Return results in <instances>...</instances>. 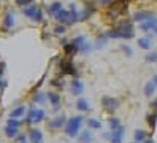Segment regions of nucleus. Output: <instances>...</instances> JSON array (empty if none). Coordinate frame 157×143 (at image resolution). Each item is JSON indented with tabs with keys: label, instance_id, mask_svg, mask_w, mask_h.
I'll return each instance as SVG.
<instances>
[{
	"label": "nucleus",
	"instance_id": "nucleus-1",
	"mask_svg": "<svg viewBox=\"0 0 157 143\" xmlns=\"http://www.w3.org/2000/svg\"><path fill=\"white\" fill-rule=\"evenodd\" d=\"M82 124V116H73L71 119H68L67 126H65V132L68 137H76L78 132H79V127Z\"/></svg>",
	"mask_w": 157,
	"mask_h": 143
},
{
	"label": "nucleus",
	"instance_id": "nucleus-2",
	"mask_svg": "<svg viewBox=\"0 0 157 143\" xmlns=\"http://www.w3.org/2000/svg\"><path fill=\"white\" fill-rule=\"evenodd\" d=\"M44 119V111L43 110H35L30 108L29 114H27V122H40Z\"/></svg>",
	"mask_w": 157,
	"mask_h": 143
},
{
	"label": "nucleus",
	"instance_id": "nucleus-3",
	"mask_svg": "<svg viewBox=\"0 0 157 143\" xmlns=\"http://www.w3.org/2000/svg\"><path fill=\"white\" fill-rule=\"evenodd\" d=\"M22 13H24L25 16L35 19V21H43V13L40 11L38 8H35V6H27V8H24Z\"/></svg>",
	"mask_w": 157,
	"mask_h": 143
},
{
	"label": "nucleus",
	"instance_id": "nucleus-4",
	"mask_svg": "<svg viewBox=\"0 0 157 143\" xmlns=\"http://www.w3.org/2000/svg\"><path fill=\"white\" fill-rule=\"evenodd\" d=\"M140 29L141 30H144V32H154V34H157V19L155 18H151V19H147V21H144V22H140Z\"/></svg>",
	"mask_w": 157,
	"mask_h": 143
},
{
	"label": "nucleus",
	"instance_id": "nucleus-5",
	"mask_svg": "<svg viewBox=\"0 0 157 143\" xmlns=\"http://www.w3.org/2000/svg\"><path fill=\"white\" fill-rule=\"evenodd\" d=\"M101 103H103V108L106 111H109V113H113L119 107V102L116 99H113V97H103L101 99Z\"/></svg>",
	"mask_w": 157,
	"mask_h": 143
},
{
	"label": "nucleus",
	"instance_id": "nucleus-6",
	"mask_svg": "<svg viewBox=\"0 0 157 143\" xmlns=\"http://www.w3.org/2000/svg\"><path fill=\"white\" fill-rule=\"evenodd\" d=\"M54 19L56 21H59V22H62V24H70V22H73V14H71V11H67V10H62V11H59L56 16H54Z\"/></svg>",
	"mask_w": 157,
	"mask_h": 143
},
{
	"label": "nucleus",
	"instance_id": "nucleus-7",
	"mask_svg": "<svg viewBox=\"0 0 157 143\" xmlns=\"http://www.w3.org/2000/svg\"><path fill=\"white\" fill-rule=\"evenodd\" d=\"M105 35H106L108 38H125V40H128V38L133 37V34H124V32L119 30V29H114V30H108Z\"/></svg>",
	"mask_w": 157,
	"mask_h": 143
},
{
	"label": "nucleus",
	"instance_id": "nucleus-8",
	"mask_svg": "<svg viewBox=\"0 0 157 143\" xmlns=\"http://www.w3.org/2000/svg\"><path fill=\"white\" fill-rule=\"evenodd\" d=\"M82 91H84V86H82V83L79 80L71 81V94L73 95H79V94H82Z\"/></svg>",
	"mask_w": 157,
	"mask_h": 143
},
{
	"label": "nucleus",
	"instance_id": "nucleus-9",
	"mask_svg": "<svg viewBox=\"0 0 157 143\" xmlns=\"http://www.w3.org/2000/svg\"><path fill=\"white\" fill-rule=\"evenodd\" d=\"M151 18H152V13H149V11H136L133 14V19L135 21H140V22H144V21H147V19H151Z\"/></svg>",
	"mask_w": 157,
	"mask_h": 143
},
{
	"label": "nucleus",
	"instance_id": "nucleus-10",
	"mask_svg": "<svg viewBox=\"0 0 157 143\" xmlns=\"http://www.w3.org/2000/svg\"><path fill=\"white\" fill-rule=\"evenodd\" d=\"M117 29H119L121 32H124V34H133V27H132V22H130V21H122V22H119Z\"/></svg>",
	"mask_w": 157,
	"mask_h": 143
},
{
	"label": "nucleus",
	"instance_id": "nucleus-11",
	"mask_svg": "<svg viewBox=\"0 0 157 143\" xmlns=\"http://www.w3.org/2000/svg\"><path fill=\"white\" fill-rule=\"evenodd\" d=\"M122 137H124V129H122V127H119V129L113 130V133H111V140H113V143H121Z\"/></svg>",
	"mask_w": 157,
	"mask_h": 143
},
{
	"label": "nucleus",
	"instance_id": "nucleus-12",
	"mask_svg": "<svg viewBox=\"0 0 157 143\" xmlns=\"http://www.w3.org/2000/svg\"><path fill=\"white\" fill-rule=\"evenodd\" d=\"M29 138L32 140V143H40V141L43 140V135H41V132H40V130L33 129V130L29 132Z\"/></svg>",
	"mask_w": 157,
	"mask_h": 143
},
{
	"label": "nucleus",
	"instance_id": "nucleus-13",
	"mask_svg": "<svg viewBox=\"0 0 157 143\" xmlns=\"http://www.w3.org/2000/svg\"><path fill=\"white\" fill-rule=\"evenodd\" d=\"M60 67H62L63 73H68V75H76V70H75V67H73V64H71V62H62V64H60Z\"/></svg>",
	"mask_w": 157,
	"mask_h": 143
},
{
	"label": "nucleus",
	"instance_id": "nucleus-14",
	"mask_svg": "<svg viewBox=\"0 0 157 143\" xmlns=\"http://www.w3.org/2000/svg\"><path fill=\"white\" fill-rule=\"evenodd\" d=\"M78 140H79V143H89V141L92 140V132H90V130H82V132L79 133Z\"/></svg>",
	"mask_w": 157,
	"mask_h": 143
},
{
	"label": "nucleus",
	"instance_id": "nucleus-15",
	"mask_svg": "<svg viewBox=\"0 0 157 143\" xmlns=\"http://www.w3.org/2000/svg\"><path fill=\"white\" fill-rule=\"evenodd\" d=\"M13 24H14L13 13H11V11H8V13L3 16V26H5L6 29H10V27H13Z\"/></svg>",
	"mask_w": 157,
	"mask_h": 143
},
{
	"label": "nucleus",
	"instance_id": "nucleus-16",
	"mask_svg": "<svg viewBox=\"0 0 157 143\" xmlns=\"http://www.w3.org/2000/svg\"><path fill=\"white\" fill-rule=\"evenodd\" d=\"M63 122H65V118H63V116H57V118H54V119L49 122V127L59 129L60 126H63Z\"/></svg>",
	"mask_w": 157,
	"mask_h": 143
},
{
	"label": "nucleus",
	"instance_id": "nucleus-17",
	"mask_svg": "<svg viewBox=\"0 0 157 143\" xmlns=\"http://www.w3.org/2000/svg\"><path fill=\"white\" fill-rule=\"evenodd\" d=\"M48 99H49L51 103L54 105V110H59V100H60V99H59V94H56V92H54V94L49 92V94H48Z\"/></svg>",
	"mask_w": 157,
	"mask_h": 143
},
{
	"label": "nucleus",
	"instance_id": "nucleus-18",
	"mask_svg": "<svg viewBox=\"0 0 157 143\" xmlns=\"http://www.w3.org/2000/svg\"><path fill=\"white\" fill-rule=\"evenodd\" d=\"M155 88H157L155 83L154 81H149V83L146 84V88H144V94L147 95V97H151V95L154 94V91H155Z\"/></svg>",
	"mask_w": 157,
	"mask_h": 143
},
{
	"label": "nucleus",
	"instance_id": "nucleus-19",
	"mask_svg": "<svg viewBox=\"0 0 157 143\" xmlns=\"http://www.w3.org/2000/svg\"><path fill=\"white\" fill-rule=\"evenodd\" d=\"M59 11H62V3H60V2H54V3L49 6V13L56 16Z\"/></svg>",
	"mask_w": 157,
	"mask_h": 143
},
{
	"label": "nucleus",
	"instance_id": "nucleus-20",
	"mask_svg": "<svg viewBox=\"0 0 157 143\" xmlns=\"http://www.w3.org/2000/svg\"><path fill=\"white\" fill-rule=\"evenodd\" d=\"M76 108H78L79 111H87V110H89V103H87V100L79 99V100L76 102Z\"/></svg>",
	"mask_w": 157,
	"mask_h": 143
},
{
	"label": "nucleus",
	"instance_id": "nucleus-21",
	"mask_svg": "<svg viewBox=\"0 0 157 143\" xmlns=\"http://www.w3.org/2000/svg\"><path fill=\"white\" fill-rule=\"evenodd\" d=\"M24 111H25V108L24 107H17V108H14L11 113H10V118H19V116H22V114H24Z\"/></svg>",
	"mask_w": 157,
	"mask_h": 143
},
{
	"label": "nucleus",
	"instance_id": "nucleus-22",
	"mask_svg": "<svg viewBox=\"0 0 157 143\" xmlns=\"http://www.w3.org/2000/svg\"><path fill=\"white\" fill-rule=\"evenodd\" d=\"M76 51H78V48H76L75 45H73L71 42L65 45V53H67V56H71V54H75Z\"/></svg>",
	"mask_w": 157,
	"mask_h": 143
},
{
	"label": "nucleus",
	"instance_id": "nucleus-23",
	"mask_svg": "<svg viewBox=\"0 0 157 143\" xmlns=\"http://www.w3.org/2000/svg\"><path fill=\"white\" fill-rule=\"evenodd\" d=\"M138 45H140V48H143V50H149L151 48L149 38H140V40H138Z\"/></svg>",
	"mask_w": 157,
	"mask_h": 143
},
{
	"label": "nucleus",
	"instance_id": "nucleus-24",
	"mask_svg": "<svg viewBox=\"0 0 157 143\" xmlns=\"http://www.w3.org/2000/svg\"><path fill=\"white\" fill-rule=\"evenodd\" d=\"M5 133H6V137H10V138H14L17 135V127H8L5 129Z\"/></svg>",
	"mask_w": 157,
	"mask_h": 143
},
{
	"label": "nucleus",
	"instance_id": "nucleus-25",
	"mask_svg": "<svg viewBox=\"0 0 157 143\" xmlns=\"http://www.w3.org/2000/svg\"><path fill=\"white\" fill-rule=\"evenodd\" d=\"M109 127H111L113 130H116V129H119L121 127V121H119L117 118H109Z\"/></svg>",
	"mask_w": 157,
	"mask_h": 143
},
{
	"label": "nucleus",
	"instance_id": "nucleus-26",
	"mask_svg": "<svg viewBox=\"0 0 157 143\" xmlns=\"http://www.w3.org/2000/svg\"><path fill=\"white\" fill-rule=\"evenodd\" d=\"M71 43L75 45V46L78 48V50H79V48H81L82 45H84V37H76V38H73Z\"/></svg>",
	"mask_w": 157,
	"mask_h": 143
},
{
	"label": "nucleus",
	"instance_id": "nucleus-27",
	"mask_svg": "<svg viewBox=\"0 0 157 143\" xmlns=\"http://www.w3.org/2000/svg\"><path fill=\"white\" fill-rule=\"evenodd\" d=\"M87 126L92 127V129H100V127H101V124H100L97 119H92V118H90V119H87Z\"/></svg>",
	"mask_w": 157,
	"mask_h": 143
},
{
	"label": "nucleus",
	"instance_id": "nucleus-28",
	"mask_svg": "<svg viewBox=\"0 0 157 143\" xmlns=\"http://www.w3.org/2000/svg\"><path fill=\"white\" fill-rule=\"evenodd\" d=\"M144 137H146V133H144V130H135V141H143L144 140Z\"/></svg>",
	"mask_w": 157,
	"mask_h": 143
},
{
	"label": "nucleus",
	"instance_id": "nucleus-29",
	"mask_svg": "<svg viewBox=\"0 0 157 143\" xmlns=\"http://www.w3.org/2000/svg\"><path fill=\"white\" fill-rule=\"evenodd\" d=\"M155 121H157V114H147V122H149L152 129L155 127Z\"/></svg>",
	"mask_w": 157,
	"mask_h": 143
},
{
	"label": "nucleus",
	"instance_id": "nucleus-30",
	"mask_svg": "<svg viewBox=\"0 0 157 143\" xmlns=\"http://www.w3.org/2000/svg\"><path fill=\"white\" fill-rule=\"evenodd\" d=\"M19 121H17V119H13V118H10V119H8L6 121V126L8 127H19Z\"/></svg>",
	"mask_w": 157,
	"mask_h": 143
},
{
	"label": "nucleus",
	"instance_id": "nucleus-31",
	"mask_svg": "<svg viewBox=\"0 0 157 143\" xmlns=\"http://www.w3.org/2000/svg\"><path fill=\"white\" fill-rule=\"evenodd\" d=\"M46 97H48V95L46 94H43V92H38L35 95V102H38V103H43L44 100H46Z\"/></svg>",
	"mask_w": 157,
	"mask_h": 143
},
{
	"label": "nucleus",
	"instance_id": "nucleus-32",
	"mask_svg": "<svg viewBox=\"0 0 157 143\" xmlns=\"http://www.w3.org/2000/svg\"><path fill=\"white\" fill-rule=\"evenodd\" d=\"M146 61L147 62H155L157 61V54L155 53H149V54L146 56Z\"/></svg>",
	"mask_w": 157,
	"mask_h": 143
},
{
	"label": "nucleus",
	"instance_id": "nucleus-33",
	"mask_svg": "<svg viewBox=\"0 0 157 143\" xmlns=\"http://www.w3.org/2000/svg\"><path fill=\"white\" fill-rule=\"evenodd\" d=\"M32 3V0H16V5H19V6H24L27 8V5Z\"/></svg>",
	"mask_w": 157,
	"mask_h": 143
},
{
	"label": "nucleus",
	"instance_id": "nucleus-34",
	"mask_svg": "<svg viewBox=\"0 0 157 143\" xmlns=\"http://www.w3.org/2000/svg\"><path fill=\"white\" fill-rule=\"evenodd\" d=\"M63 32H65V27H63V26H56V27H54V34L62 35Z\"/></svg>",
	"mask_w": 157,
	"mask_h": 143
},
{
	"label": "nucleus",
	"instance_id": "nucleus-35",
	"mask_svg": "<svg viewBox=\"0 0 157 143\" xmlns=\"http://www.w3.org/2000/svg\"><path fill=\"white\" fill-rule=\"evenodd\" d=\"M106 40V35H101V37H98V40H97V48H101L103 46V42Z\"/></svg>",
	"mask_w": 157,
	"mask_h": 143
},
{
	"label": "nucleus",
	"instance_id": "nucleus-36",
	"mask_svg": "<svg viewBox=\"0 0 157 143\" xmlns=\"http://www.w3.org/2000/svg\"><path fill=\"white\" fill-rule=\"evenodd\" d=\"M97 3L103 5V6H109L111 5V0H97Z\"/></svg>",
	"mask_w": 157,
	"mask_h": 143
},
{
	"label": "nucleus",
	"instance_id": "nucleus-37",
	"mask_svg": "<svg viewBox=\"0 0 157 143\" xmlns=\"http://www.w3.org/2000/svg\"><path fill=\"white\" fill-rule=\"evenodd\" d=\"M121 48H122V51H124V53H125L127 56H132V50H130V48H128V46H125V45H122Z\"/></svg>",
	"mask_w": 157,
	"mask_h": 143
},
{
	"label": "nucleus",
	"instance_id": "nucleus-38",
	"mask_svg": "<svg viewBox=\"0 0 157 143\" xmlns=\"http://www.w3.org/2000/svg\"><path fill=\"white\" fill-rule=\"evenodd\" d=\"M89 48H90V46L84 43V45H82V46L79 48V51H81V53H87V51H89Z\"/></svg>",
	"mask_w": 157,
	"mask_h": 143
},
{
	"label": "nucleus",
	"instance_id": "nucleus-39",
	"mask_svg": "<svg viewBox=\"0 0 157 143\" xmlns=\"http://www.w3.org/2000/svg\"><path fill=\"white\" fill-rule=\"evenodd\" d=\"M17 143H25V138L24 137H17Z\"/></svg>",
	"mask_w": 157,
	"mask_h": 143
},
{
	"label": "nucleus",
	"instance_id": "nucleus-40",
	"mask_svg": "<svg viewBox=\"0 0 157 143\" xmlns=\"http://www.w3.org/2000/svg\"><path fill=\"white\" fill-rule=\"evenodd\" d=\"M3 70H5V64H0V75L3 73Z\"/></svg>",
	"mask_w": 157,
	"mask_h": 143
},
{
	"label": "nucleus",
	"instance_id": "nucleus-41",
	"mask_svg": "<svg viewBox=\"0 0 157 143\" xmlns=\"http://www.w3.org/2000/svg\"><path fill=\"white\" fill-rule=\"evenodd\" d=\"M103 138H111V133H103Z\"/></svg>",
	"mask_w": 157,
	"mask_h": 143
},
{
	"label": "nucleus",
	"instance_id": "nucleus-42",
	"mask_svg": "<svg viewBox=\"0 0 157 143\" xmlns=\"http://www.w3.org/2000/svg\"><path fill=\"white\" fill-rule=\"evenodd\" d=\"M144 143H154V141H152V140H146Z\"/></svg>",
	"mask_w": 157,
	"mask_h": 143
},
{
	"label": "nucleus",
	"instance_id": "nucleus-43",
	"mask_svg": "<svg viewBox=\"0 0 157 143\" xmlns=\"http://www.w3.org/2000/svg\"><path fill=\"white\" fill-rule=\"evenodd\" d=\"M2 84H3V81H2V80H0V88H2Z\"/></svg>",
	"mask_w": 157,
	"mask_h": 143
},
{
	"label": "nucleus",
	"instance_id": "nucleus-44",
	"mask_svg": "<svg viewBox=\"0 0 157 143\" xmlns=\"http://www.w3.org/2000/svg\"><path fill=\"white\" fill-rule=\"evenodd\" d=\"M133 143H140V141H133Z\"/></svg>",
	"mask_w": 157,
	"mask_h": 143
}]
</instances>
